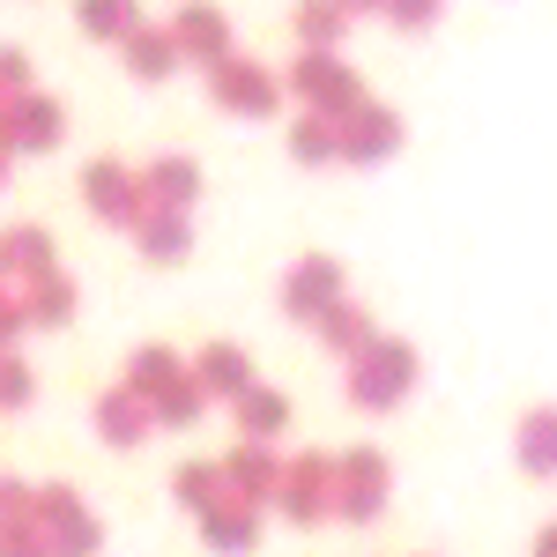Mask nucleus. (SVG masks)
I'll return each mask as SVG.
<instances>
[{"label":"nucleus","mask_w":557,"mask_h":557,"mask_svg":"<svg viewBox=\"0 0 557 557\" xmlns=\"http://www.w3.org/2000/svg\"><path fill=\"white\" fill-rule=\"evenodd\" d=\"M417 380H424V357H417V343H401V335H372V343L349 357V409H364V417H386V409H401L409 394H417Z\"/></svg>","instance_id":"1"},{"label":"nucleus","mask_w":557,"mask_h":557,"mask_svg":"<svg viewBox=\"0 0 557 557\" xmlns=\"http://www.w3.org/2000/svg\"><path fill=\"white\" fill-rule=\"evenodd\" d=\"M283 97H298V112H320V120H343L364 104V83L343 52H298L290 75H283Z\"/></svg>","instance_id":"2"},{"label":"nucleus","mask_w":557,"mask_h":557,"mask_svg":"<svg viewBox=\"0 0 557 557\" xmlns=\"http://www.w3.org/2000/svg\"><path fill=\"white\" fill-rule=\"evenodd\" d=\"M386 498H394V461H386L380 446H349V454H335V520L372 528V520L386 513Z\"/></svg>","instance_id":"3"},{"label":"nucleus","mask_w":557,"mask_h":557,"mask_svg":"<svg viewBox=\"0 0 557 557\" xmlns=\"http://www.w3.org/2000/svg\"><path fill=\"white\" fill-rule=\"evenodd\" d=\"M275 513L290 520V528H320V520H335V454L298 446V454L283 461V483H275Z\"/></svg>","instance_id":"4"},{"label":"nucleus","mask_w":557,"mask_h":557,"mask_svg":"<svg viewBox=\"0 0 557 557\" xmlns=\"http://www.w3.org/2000/svg\"><path fill=\"white\" fill-rule=\"evenodd\" d=\"M209 104L231 112V120H275V112H283V75L260 67V60H246V52H231V60L209 67Z\"/></svg>","instance_id":"5"},{"label":"nucleus","mask_w":557,"mask_h":557,"mask_svg":"<svg viewBox=\"0 0 557 557\" xmlns=\"http://www.w3.org/2000/svg\"><path fill=\"white\" fill-rule=\"evenodd\" d=\"M38 535L52 557H97L104 550V520L83 506V491H67V483H38Z\"/></svg>","instance_id":"6"},{"label":"nucleus","mask_w":557,"mask_h":557,"mask_svg":"<svg viewBox=\"0 0 557 557\" xmlns=\"http://www.w3.org/2000/svg\"><path fill=\"white\" fill-rule=\"evenodd\" d=\"M401 141H409L401 112H394V104H380V97H364L357 112H343V120H335V164L372 172V164H386V157H401Z\"/></svg>","instance_id":"7"},{"label":"nucleus","mask_w":557,"mask_h":557,"mask_svg":"<svg viewBox=\"0 0 557 557\" xmlns=\"http://www.w3.org/2000/svg\"><path fill=\"white\" fill-rule=\"evenodd\" d=\"M83 201H89V215H97L104 231H134V223L149 215V201H141V172H127L120 157L83 164Z\"/></svg>","instance_id":"8"},{"label":"nucleus","mask_w":557,"mask_h":557,"mask_svg":"<svg viewBox=\"0 0 557 557\" xmlns=\"http://www.w3.org/2000/svg\"><path fill=\"white\" fill-rule=\"evenodd\" d=\"M335 298H343V260H335V253L290 260V268H283V283H275V305H283L290 320H305V327H312Z\"/></svg>","instance_id":"9"},{"label":"nucleus","mask_w":557,"mask_h":557,"mask_svg":"<svg viewBox=\"0 0 557 557\" xmlns=\"http://www.w3.org/2000/svg\"><path fill=\"white\" fill-rule=\"evenodd\" d=\"M164 30H172V45H178V67H201V75H209L215 60H231V15H223L215 0H186Z\"/></svg>","instance_id":"10"},{"label":"nucleus","mask_w":557,"mask_h":557,"mask_svg":"<svg viewBox=\"0 0 557 557\" xmlns=\"http://www.w3.org/2000/svg\"><path fill=\"white\" fill-rule=\"evenodd\" d=\"M215 469H223V483H231V498H246V506H260V513L275 506V483H283V454H275L268 438H238V446H231V454H223Z\"/></svg>","instance_id":"11"},{"label":"nucleus","mask_w":557,"mask_h":557,"mask_svg":"<svg viewBox=\"0 0 557 557\" xmlns=\"http://www.w3.org/2000/svg\"><path fill=\"white\" fill-rule=\"evenodd\" d=\"M89 424H97V438H104L112 454H134V446L157 431V409H149L134 386H104V394L89 401Z\"/></svg>","instance_id":"12"},{"label":"nucleus","mask_w":557,"mask_h":557,"mask_svg":"<svg viewBox=\"0 0 557 557\" xmlns=\"http://www.w3.org/2000/svg\"><path fill=\"white\" fill-rule=\"evenodd\" d=\"M141 201H149V215H194V201H201V164L194 157H157V164H141Z\"/></svg>","instance_id":"13"},{"label":"nucleus","mask_w":557,"mask_h":557,"mask_svg":"<svg viewBox=\"0 0 557 557\" xmlns=\"http://www.w3.org/2000/svg\"><path fill=\"white\" fill-rule=\"evenodd\" d=\"M60 268V246H52V231L45 223H8L0 231V283H38V275H52Z\"/></svg>","instance_id":"14"},{"label":"nucleus","mask_w":557,"mask_h":557,"mask_svg":"<svg viewBox=\"0 0 557 557\" xmlns=\"http://www.w3.org/2000/svg\"><path fill=\"white\" fill-rule=\"evenodd\" d=\"M201 550L209 557H253L260 550V506H246V498L209 506L201 513Z\"/></svg>","instance_id":"15"},{"label":"nucleus","mask_w":557,"mask_h":557,"mask_svg":"<svg viewBox=\"0 0 557 557\" xmlns=\"http://www.w3.org/2000/svg\"><path fill=\"white\" fill-rule=\"evenodd\" d=\"M15 298H23V320L45 327V335L75 327V312H83V290H75V275H67V268H52V275H38V283H23Z\"/></svg>","instance_id":"16"},{"label":"nucleus","mask_w":557,"mask_h":557,"mask_svg":"<svg viewBox=\"0 0 557 557\" xmlns=\"http://www.w3.org/2000/svg\"><path fill=\"white\" fill-rule=\"evenodd\" d=\"M513 461H520V475H535V483L557 475V401H535L513 424Z\"/></svg>","instance_id":"17"},{"label":"nucleus","mask_w":557,"mask_h":557,"mask_svg":"<svg viewBox=\"0 0 557 557\" xmlns=\"http://www.w3.org/2000/svg\"><path fill=\"white\" fill-rule=\"evenodd\" d=\"M186 364H194V380H201L209 401H238V394L253 386V357H246L238 343H209V349H194Z\"/></svg>","instance_id":"18"},{"label":"nucleus","mask_w":557,"mask_h":557,"mask_svg":"<svg viewBox=\"0 0 557 557\" xmlns=\"http://www.w3.org/2000/svg\"><path fill=\"white\" fill-rule=\"evenodd\" d=\"M186 372H194V364H186V357H178L172 343H141V349L127 357V372H120V386H134V394H141V401L157 409V401H164V394H172V386L186 380Z\"/></svg>","instance_id":"19"},{"label":"nucleus","mask_w":557,"mask_h":557,"mask_svg":"<svg viewBox=\"0 0 557 557\" xmlns=\"http://www.w3.org/2000/svg\"><path fill=\"white\" fill-rule=\"evenodd\" d=\"M120 60H127L134 83H172V75H178V45H172L164 23H134L127 45H120Z\"/></svg>","instance_id":"20"},{"label":"nucleus","mask_w":557,"mask_h":557,"mask_svg":"<svg viewBox=\"0 0 557 557\" xmlns=\"http://www.w3.org/2000/svg\"><path fill=\"white\" fill-rule=\"evenodd\" d=\"M60 141H67V104L45 97V89H30V97L15 104V157H23V149L45 157V149H60Z\"/></svg>","instance_id":"21"},{"label":"nucleus","mask_w":557,"mask_h":557,"mask_svg":"<svg viewBox=\"0 0 557 557\" xmlns=\"http://www.w3.org/2000/svg\"><path fill=\"white\" fill-rule=\"evenodd\" d=\"M134 253L149 260V268L194 260V215H141V223H134Z\"/></svg>","instance_id":"22"},{"label":"nucleus","mask_w":557,"mask_h":557,"mask_svg":"<svg viewBox=\"0 0 557 557\" xmlns=\"http://www.w3.org/2000/svg\"><path fill=\"white\" fill-rule=\"evenodd\" d=\"M231 417H238V438H268V446H275V438H283V431H290V401H283V394H275V386H246V394H238V401H231Z\"/></svg>","instance_id":"23"},{"label":"nucleus","mask_w":557,"mask_h":557,"mask_svg":"<svg viewBox=\"0 0 557 557\" xmlns=\"http://www.w3.org/2000/svg\"><path fill=\"white\" fill-rule=\"evenodd\" d=\"M312 335H320V343L335 349V357H357V349L372 343L380 327H372V312H364V305H357V298L343 290V298H335L327 312H320V320H312Z\"/></svg>","instance_id":"24"},{"label":"nucleus","mask_w":557,"mask_h":557,"mask_svg":"<svg viewBox=\"0 0 557 557\" xmlns=\"http://www.w3.org/2000/svg\"><path fill=\"white\" fill-rule=\"evenodd\" d=\"M290 30H298V52H343L349 15L335 0H298V8H290Z\"/></svg>","instance_id":"25"},{"label":"nucleus","mask_w":557,"mask_h":557,"mask_svg":"<svg viewBox=\"0 0 557 557\" xmlns=\"http://www.w3.org/2000/svg\"><path fill=\"white\" fill-rule=\"evenodd\" d=\"M172 498L201 520L209 506H223V498H231V483H223V469H215V461H178V469H172Z\"/></svg>","instance_id":"26"},{"label":"nucleus","mask_w":557,"mask_h":557,"mask_svg":"<svg viewBox=\"0 0 557 557\" xmlns=\"http://www.w3.org/2000/svg\"><path fill=\"white\" fill-rule=\"evenodd\" d=\"M75 23H83V38H97V45H127V30L141 23V8H134V0H75Z\"/></svg>","instance_id":"27"},{"label":"nucleus","mask_w":557,"mask_h":557,"mask_svg":"<svg viewBox=\"0 0 557 557\" xmlns=\"http://www.w3.org/2000/svg\"><path fill=\"white\" fill-rule=\"evenodd\" d=\"M290 164H298V172H320V164H335V120H320V112H298V127H290Z\"/></svg>","instance_id":"28"},{"label":"nucleus","mask_w":557,"mask_h":557,"mask_svg":"<svg viewBox=\"0 0 557 557\" xmlns=\"http://www.w3.org/2000/svg\"><path fill=\"white\" fill-rule=\"evenodd\" d=\"M30 401H38V372L8 349V357H0V417H15V409H30Z\"/></svg>","instance_id":"29"},{"label":"nucleus","mask_w":557,"mask_h":557,"mask_svg":"<svg viewBox=\"0 0 557 557\" xmlns=\"http://www.w3.org/2000/svg\"><path fill=\"white\" fill-rule=\"evenodd\" d=\"M201 417H209V394H201V380L186 372V380L157 401V424H201Z\"/></svg>","instance_id":"30"},{"label":"nucleus","mask_w":557,"mask_h":557,"mask_svg":"<svg viewBox=\"0 0 557 557\" xmlns=\"http://www.w3.org/2000/svg\"><path fill=\"white\" fill-rule=\"evenodd\" d=\"M38 89V67H30V52L23 45H0V104H23Z\"/></svg>","instance_id":"31"},{"label":"nucleus","mask_w":557,"mask_h":557,"mask_svg":"<svg viewBox=\"0 0 557 557\" xmlns=\"http://www.w3.org/2000/svg\"><path fill=\"white\" fill-rule=\"evenodd\" d=\"M380 15L394 23V30H401V38H424L431 23L446 15V0H380Z\"/></svg>","instance_id":"32"},{"label":"nucleus","mask_w":557,"mask_h":557,"mask_svg":"<svg viewBox=\"0 0 557 557\" xmlns=\"http://www.w3.org/2000/svg\"><path fill=\"white\" fill-rule=\"evenodd\" d=\"M30 513H38V483L0 475V528H30Z\"/></svg>","instance_id":"33"},{"label":"nucleus","mask_w":557,"mask_h":557,"mask_svg":"<svg viewBox=\"0 0 557 557\" xmlns=\"http://www.w3.org/2000/svg\"><path fill=\"white\" fill-rule=\"evenodd\" d=\"M0 557H52L45 535H38V520H30V528H0Z\"/></svg>","instance_id":"34"},{"label":"nucleus","mask_w":557,"mask_h":557,"mask_svg":"<svg viewBox=\"0 0 557 557\" xmlns=\"http://www.w3.org/2000/svg\"><path fill=\"white\" fill-rule=\"evenodd\" d=\"M23 327H30V320H23V298H15V290H0V357L15 349V335H23Z\"/></svg>","instance_id":"35"},{"label":"nucleus","mask_w":557,"mask_h":557,"mask_svg":"<svg viewBox=\"0 0 557 557\" xmlns=\"http://www.w3.org/2000/svg\"><path fill=\"white\" fill-rule=\"evenodd\" d=\"M535 557H557V520H550V528H535Z\"/></svg>","instance_id":"36"},{"label":"nucleus","mask_w":557,"mask_h":557,"mask_svg":"<svg viewBox=\"0 0 557 557\" xmlns=\"http://www.w3.org/2000/svg\"><path fill=\"white\" fill-rule=\"evenodd\" d=\"M335 8H343L349 23H357V15H380V0H335Z\"/></svg>","instance_id":"37"},{"label":"nucleus","mask_w":557,"mask_h":557,"mask_svg":"<svg viewBox=\"0 0 557 557\" xmlns=\"http://www.w3.org/2000/svg\"><path fill=\"white\" fill-rule=\"evenodd\" d=\"M8 164H15V157H0V186H8Z\"/></svg>","instance_id":"38"},{"label":"nucleus","mask_w":557,"mask_h":557,"mask_svg":"<svg viewBox=\"0 0 557 557\" xmlns=\"http://www.w3.org/2000/svg\"><path fill=\"white\" fill-rule=\"evenodd\" d=\"M0 290H8V283H0Z\"/></svg>","instance_id":"39"}]
</instances>
